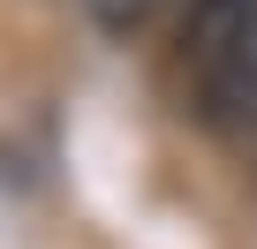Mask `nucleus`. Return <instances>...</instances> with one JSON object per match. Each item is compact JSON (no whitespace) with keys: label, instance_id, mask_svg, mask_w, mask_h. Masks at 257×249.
Returning a JSON list of instances; mask_svg holds the SVG:
<instances>
[{"label":"nucleus","instance_id":"f257e3e1","mask_svg":"<svg viewBox=\"0 0 257 249\" xmlns=\"http://www.w3.org/2000/svg\"><path fill=\"white\" fill-rule=\"evenodd\" d=\"M189 83H197L204 121H219V129H249V121H257V23H249L242 38H227L204 68H189Z\"/></svg>","mask_w":257,"mask_h":249},{"label":"nucleus","instance_id":"7ed1b4c3","mask_svg":"<svg viewBox=\"0 0 257 249\" xmlns=\"http://www.w3.org/2000/svg\"><path fill=\"white\" fill-rule=\"evenodd\" d=\"M91 8H98L106 23H128V16H144V8H152V0H91Z\"/></svg>","mask_w":257,"mask_h":249},{"label":"nucleus","instance_id":"f03ea898","mask_svg":"<svg viewBox=\"0 0 257 249\" xmlns=\"http://www.w3.org/2000/svg\"><path fill=\"white\" fill-rule=\"evenodd\" d=\"M257 23V0H189V23H182V61L204 68L227 38H242Z\"/></svg>","mask_w":257,"mask_h":249}]
</instances>
